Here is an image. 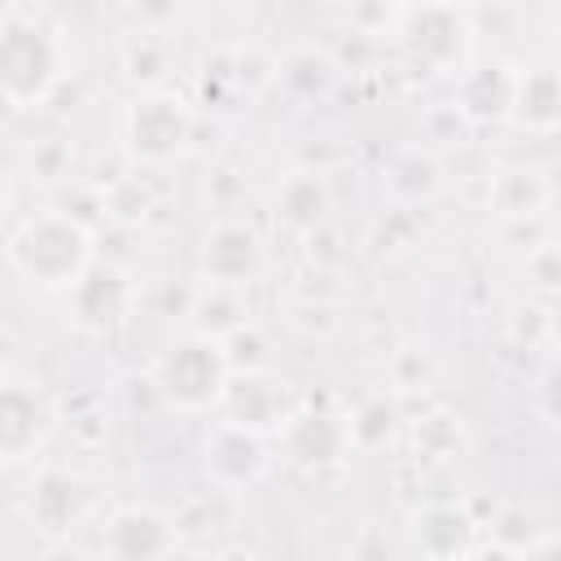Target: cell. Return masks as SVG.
<instances>
[{
    "label": "cell",
    "instance_id": "6da1fadb",
    "mask_svg": "<svg viewBox=\"0 0 561 561\" xmlns=\"http://www.w3.org/2000/svg\"><path fill=\"white\" fill-rule=\"evenodd\" d=\"M9 263L18 276H26L39 289H70L79 272L92 263V237L79 219L61 210L31 215L9 237Z\"/></svg>",
    "mask_w": 561,
    "mask_h": 561
},
{
    "label": "cell",
    "instance_id": "7a4b0ae2",
    "mask_svg": "<svg viewBox=\"0 0 561 561\" xmlns=\"http://www.w3.org/2000/svg\"><path fill=\"white\" fill-rule=\"evenodd\" d=\"M228 381V359L219 337L210 333H188L180 342H171L149 373V386L158 390V399L175 412H206L219 403Z\"/></svg>",
    "mask_w": 561,
    "mask_h": 561
},
{
    "label": "cell",
    "instance_id": "3957f363",
    "mask_svg": "<svg viewBox=\"0 0 561 561\" xmlns=\"http://www.w3.org/2000/svg\"><path fill=\"white\" fill-rule=\"evenodd\" d=\"M61 79V48L57 39L31 18L0 22V96L9 105L44 101Z\"/></svg>",
    "mask_w": 561,
    "mask_h": 561
},
{
    "label": "cell",
    "instance_id": "277c9868",
    "mask_svg": "<svg viewBox=\"0 0 561 561\" xmlns=\"http://www.w3.org/2000/svg\"><path fill=\"white\" fill-rule=\"evenodd\" d=\"M123 136H127V149L140 162H171L193 140V114L171 92H145L127 105Z\"/></svg>",
    "mask_w": 561,
    "mask_h": 561
},
{
    "label": "cell",
    "instance_id": "5b68a950",
    "mask_svg": "<svg viewBox=\"0 0 561 561\" xmlns=\"http://www.w3.org/2000/svg\"><path fill=\"white\" fill-rule=\"evenodd\" d=\"M399 39L421 66L451 70L469 53V18L447 0H430V4H416L403 13Z\"/></svg>",
    "mask_w": 561,
    "mask_h": 561
},
{
    "label": "cell",
    "instance_id": "8992f818",
    "mask_svg": "<svg viewBox=\"0 0 561 561\" xmlns=\"http://www.w3.org/2000/svg\"><path fill=\"white\" fill-rule=\"evenodd\" d=\"M136 289L114 263H88L79 280L66 289V311L83 333H114L131 316Z\"/></svg>",
    "mask_w": 561,
    "mask_h": 561
},
{
    "label": "cell",
    "instance_id": "52a82bcc",
    "mask_svg": "<svg viewBox=\"0 0 561 561\" xmlns=\"http://www.w3.org/2000/svg\"><path fill=\"white\" fill-rule=\"evenodd\" d=\"M224 412L232 425H245L254 434H276L289 416H294V390L285 377L267 373V368H250V373H228L224 394H219Z\"/></svg>",
    "mask_w": 561,
    "mask_h": 561
},
{
    "label": "cell",
    "instance_id": "ba28073f",
    "mask_svg": "<svg viewBox=\"0 0 561 561\" xmlns=\"http://www.w3.org/2000/svg\"><path fill=\"white\" fill-rule=\"evenodd\" d=\"M263 267V241L250 224H215L206 237H202V250H197V272L210 280V285H224V289H237L245 280H254Z\"/></svg>",
    "mask_w": 561,
    "mask_h": 561
},
{
    "label": "cell",
    "instance_id": "9c48e42d",
    "mask_svg": "<svg viewBox=\"0 0 561 561\" xmlns=\"http://www.w3.org/2000/svg\"><path fill=\"white\" fill-rule=\"evenodd\" d=\"M202 465H206L210 482H219V486H250V482H259L267 473L263 434H254L245 425H232V421H219L206 434Z\"/></svg>",
    "mask_w": 561,
    "mask_h": 561
},
{
    "label": "cell",
    "instance_id": "30bf717a",
    "mask_svg": "<svg viewBox=\"0 0 561 561\" xmlns=\"http://www.w3.org/2000/svg\"><path fill=\"white\" fill-rule=\"evenodd\" d=\"M53 412L39 390L22 381H0V460H26L48 438Z\"/></svg>",
    "mask_w": 561,
    "mask_h": 561
},
{
    "label": "cell",
    "instance_id": "8fae6325",
    "mask_svg": "<svg viewBox=\"0 0 561 561\" xmlns=\"http://www.w3.org/2000/svg\"><path fill=\"white\" fill-rule=\"evenodd\" d=\"M280 434H285V451H289L298 465H307V469L337 465L342 451L351 447L346 421L333 416V412H316V408H307V412L294 408V416L280 425Z\"/></svg>",
    "mask_w": 561,
    "mask_h": 561
},
{
    "label": "cell",
    "instance_id": "7c38bea8",
    "mask_svg": "<svg viewBox=\"0 0 561 561\" xmlns=\"http://www.w3.org/2000/svg\"><path fill=\"white\" fill-rule=\"evenodd\" d=\"M101 548L110 557H123V561H145V557H162L175 548V530L167 526L162 513L153 508H140V504H127L110 517L105 526V539Z\"/></svg>",
    "mask_w": 561,
    "mask_h": 561
},
{
    "label": "cell",
    "instance_id": "4fadbf2b",
    "mask_svg": "<svg viewBox=\"0 0 561 561\" xmlns=\"http://www.w3.org/2000/svg\"><path fill=\"white\" fill-rule=\"evenodd\" d=\"M276 219L294 232H311L329 219V184L316 171H294L276 188Z\"/></svg>",
    "mask_w": 561,
    "mask_h": 561
},
{
    "label": "cell",
    "instance_id": "5bb4252c",
    "mask_svg": "<svg viewBox=\"0 0 561 561\" xmlns=\"http://www.w3.org/2000/svg\"><path fill=\"white\" fill-rule=\"evenodd\" d=\"M508 114H513L522 127H530V131H552V127H557L561 92H557V75H552V66H535V70H526V75L513 79Z\"/></svg>",
    "mask_w": 561,
    "mask_h": 561
},
{
    "label": "cell",
    "instance_id": "9a60e30c",
    "mask_svg": "<svg viewBox=\"0 0 561 561\" xmlns=\"http://www.w3.org/2000/svg\"><path fill=\"white\" fill-rule=\"evenodd\" d=\"M79 513H83V491H79V482H75L70 473H61V469L39 473L35 495H31V517H35V526L48 530V535H61V530H70V526L79 522Z\"/></svg>",
    "mask_w": 561,
    "mask_h": 561
},
{
    "label": "cell",
    "instance_id": "2e32d148",
    "mask_svg": "<svg viewBox=\"0 0 561 561\" xmlns=\"http://www.w3.org/2000/svg\"><path fill=\"white\" fill-rule=\"evenodd\" d=\"M469 530H473V522L456 504H425V508L412 513V539L430 557L465 552L469 548Z\"/></svg>",
    "mask_w": 561,
    "mask_h": 561
},
{
    "label": "cell",
    "instance_id": "e0dca14e",
    "mask_svg": "<svg viewBox=\"0 0 561 561\" xmlns=\"http://www.w3.org/2000/svg\"><path fill=\"white\" fill-rule=\"evenodd\" d=\"M513 79L504 66H478L465 75L460 83V114L469 118H504L508 114V101H513Z\"/></svg>",
    "mask_w": 561,
    "mask_h": 561
},
{
    "label": "cell",
    "instance_id": "ac0fdd59",
    "mask_svg": "<svg viewBox=\"0 0 561 561\" xmlns=\"http://www.w3.org/2000/svg\"><path fill=\"white\" fill-rule=\"evenodd\" d=\"M491 202H495V210H504L513 219H530L548 202V188L535 171H500L491 184Z\"/></svg>",
    "mask_w": 561,
    "mask_h": 561
},
{
    "label": "cell",
    "instance_id": "d6986e66",
    "mask_svg": "<svg viewBox=\"0 0 561 561\" xmlns=\"http://www.w3.org/2000/svg\"><path fill=\"white\" fill-rule=\"evenodd\" d=\"M394 421H399L394 403H386V399H364V403L346 416V434H351L355 447H381V443L394 434Z\"/></svg>",
    "mask_w": 561,
    "mask_h": 561
},
{
    "label": "cell",
    "instance_id": "ffe728a7",
    "mask_svg": "<svg viewBox=\"0 0 561 561\" xmlns=\"http://www.w3.org/2000/svg\"><path fill=\"white\" fill-rule=\"evenodd\" d=\"M390 188L399 193V197H408V202H416V197H430L434 193V184H438V167L425 158V153H399L394 162H390Z\"/></svg>",
    "mask_w": 561,
    "mask_h": 561
},
{
    "label": "cell",
    "instance_id": "44dd1931",
    "mask_svg": "<svg viewBox=\"0 0 561 561\" xmlns=\"http://www.w3.org/2000/svg\"><path fill=\"white\" fill-rule=\"evenodd\" d=\"M228 373H250V368H267V337L254 324H237L219 337Z\"/></svg>",
    "mask_w": 561,
    "mask_h": 561
},
{
    "label": "cell",
    "instance_id": "7402d4cb",
    "mask_svg": "<svg viewBox=\"0 0 561 561\" xmlns=\"http://www.w3.org/2000/svg\"><path fill=\"white\" fill-rule=\"evenodd\" d=\"M197 316H202V333H210V337H224L228 329L241 324V320H237L241 311H237V302L224 294V285H215V294L197 302Z\"/></svg>",
    "mask_w": 561,
    "mask_h": 561
},
{
    "label": "cell",
    "instance_id": "603a6c76",
    "mask_svg": "<svg viewBox=\"0 0 561 561\" xmlns=\"http://www.w3.org/2000/svg\"><path fill=\"white\" fill-rule=\"evenodd\" d=\"M127 75H131V79H145V83H153V79L162 75V53H158L149 39H140V44L127 53Z\"/></svg>",
    "mask_w": 561,
    "mask_h": 561
},
{
    "label": "cell",
    "instance_id": "cb8c5ba5",
    "mask_svg": "<svg viewBox=\"0 0 561 561\" xmlns=\"http://www.w3.org/2000/svg\"><path fill=\"white\" fill-rule=\"evenodd\" d=\"M552 280H557V276H552V250H543V259H539V285L552 289Z\"/></svg>",
    "mask_w": 561,
    "mask_h": 561
}]
</instances>
